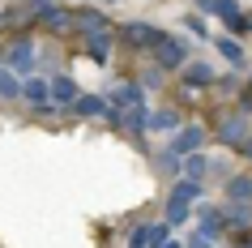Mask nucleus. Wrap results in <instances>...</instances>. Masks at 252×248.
Listing matches in <instances>:
<instances>
[{
  "instance_id": "30",
  "label": "nucleus",
  "mask_w": 252,
  "mask_h": 248,
  "mask_svg": "<svg viewBox=\"0 0 252 248\" xmlns=\"http://www.w3.org/2000/svg\"><path fill=\"white\" fill-rule=\"evenodd\" d=\"M158 248H184V244H180V240H167V244H158Z\"/></svg>"
},
{
  "instance_id": "17",
  "label": "nucleus",
  "mask_w": 252,
  "mask_h": 248,
  "mask_svg": "<svg viewBox=\"0 0 252 248\" xmlns=\"http://www.w3.org/2000/svg\"><path fill=\"white\" fill-rule=\"evenodd\" d=\"M197 222H201V235H210V240H214L218 231H226V227H222V210H214V206H205V210H201V214H197Z\"/></svg>"
},
{
  "instance_id": "25",
  "label": "nucleus",
  "mask_w": 252,
  "mask_h": 248,
  "mask_svg": "<svg viewBox=\"0 0 252 248\" xmlns=\"http://www.w3.org/2000/svg\"><path fill=\"white\" fill-rule=\"evenodd\" d=\"M146 86H162V69H158V65H154L146 77H141V90H146Z\"/></svg>"
},
{
  "instance_id": "8",
  "label": "nucleus",
  "mask_w": 252,
  "mask_h": 248,
  "mask_svg": "<svg viewBox=\"0 0 252 248\" xmlns=\"http://www.w3.org/2000/svg\"><path fill=\"white\" fill-rule=\"evenodd\" d=\"M222 227H226V231H244V227H252V201H226V206H222Z\"/></svg>"
},
{
  "instance_id": "12",
  "label": "nucleus",
  "mask_w": 252,
  "mask_h": 248,
  "mask_svg": "<svg viewBox=\"0 0 252 248\" xmlns=\"http://www.w3.org/2000/svg\"><path fill=\"white\" fill-rule=\"evenodd\" d=\"M73 116H86V120H98V116H111V103L103 94H81L73 103Z\"/></svg>"
},
{
  "instance_id": "2",
  "label": "nucleus",
  "mask_w": 252,
  "mask_h": 248,
  "mask_svg": "<svg viewBox=\"0 0 252 248\" xmlns=\"http://www.w3.org/2000/svg\"><path fill=\"white\" fill-rule=\"evenodd\" d=\"M154 65L167 73V69H184L188 65V47H184V39L180 35H167V39L154 47Z\"/></svg>"
},
{
  "instance_id": "22",
  "label": "nucleus",
  "mask_w": 252,
  "mask_h": 248,
  "mask_svg": "<svg viewBox=\"0 0 252 248\" xmlns=\"http://www.w3.org/2000/svg\"><path fill=\"white\" fill-rule=\"evenodd\" d=\"M0 94L4 99H22V81L13 77V69H0Z\"/></svg>"
},
{
  "instance_id": "13",
  "label": "nucleus",
  "mask_w": 252,
  "mask_h": 248,
  "mask_svg": "<svg viewBox=\"0 0 252 248\" xmlns=\"http://www.w3.org/2000/svg\"><path fill=\"white\" fill-rule=\"evenodd\" d=\"M86 47H90L94 65H107V56H111V35H107V30H86Z\"/></svg>"
},
{
  "instance_id": "14",
  "label": "nucleus",
  "mask_w": 252,
  "mask_h": 248,
  "mask_svg": "<svg viewBox=\"0 0 252 248\" xmlns=\"http://www.w3.org/2000/svg\"><path fill=\"white\" fill-rule=\"evenodd\" d=\"M43 26L47 30H73L77 26V13H64V9H60V4H52V9H43Z\"/></svg>"
},
{
  "instance_id": "10",
  "label": "nucleus",
  "mask_w": 252,
  "mask_h": 248,
  "mask_svg": "<svg viewBox=\"0 0 252 248\" xmlns=\"http://www.w3.org/2000/svg\"><path fill=\"white\" fill-rule=\"evenodd\" d=\"M22 99H26L30 107H39V111H43V107L52 103V81H43V77H26V81H22Z\"/></svg>"
},
{
  "instance_id": "19",
  "label": "nucleus",
  "mask_w": 252,
  "mask_h": 248,
  "mask_svg": "<svg viewBox=\"0 0 252 248\" xmlns=\"http://www.w3.org/2000/svg\"><path fill=\"white\" fill-rule=\"evenodd\" d=\"M205 171H210V158L205 154H188L184 158V180H205Z\"/></svg>"
},
{
  "instance_id": "11",
  "label": "nucleus",
  "mask_w": 252,
  "mask_h": 248,
  "mask_svg": "<svg viewBox=\"0 0 252 248\" xmlns=\"http://www.w3.org/2000/svg\"><path fill=\"white\" fill-rule=\"evenodd\" d=\"M197 9H201V13H214V17H222L226 26L244 17V9H239V0H197Z\"/></svg>"
},
{
  "instance_id": "5",
  "label": "nucleus",
  "mask_w": 252,
  "mask_h": 248,
  "mask_svg": "<svg viewBox=\"0 0 252 248\" xmlns=\"http://www.w3.org/2000/svg\"><path fill=\"white\" fill-rule=\"evenodd\" d=\"M201 145H205V129H197V124H184V129H175V137L167 142V150L180 158L188 154H201Z\"/></svg>"
},
{
  "instance_id": "32",
  "label": "nucleus",
  "mask_w": 252,
  "mask_h": 248,
  "mask_svg": "<svg viewBox=\"0 0 252 248\" xmlns=\"http://www.w3.org/2000/svg\"><path fill=\"white\" fill-rule=\"evenodd\" d=\"M103 4H111V0H103Z\"/></svg>"
},
{
  "instance_id": "21",
  "label": "nucleus",
  "mask_w": 252,
  "mask_h": 248,
  "mask_svg": "<svg viewBox=\"0 0 252 248\" xmlns=\"http://www.w3.org/2000/svg\"><path fill=\"white\" fill-rule=\"evenodd\" d=\"M154 163H158V171H162V176H184V158H180V154H171V150H162V154L154 158Z\"/></svg>"
},
{
  "instance_id": "27",
  "label": "nucleus",
  "mask_w": 252,
  "mask_h": 248,
  "mask_svg": "<svg viewBox=\"0 0 252 248\" xmlns=\"http://www.w3.org/2000/svg\"><path fill=\"white\" fill-rule=\"evenodd\" d=\"M184 26H188V30H192V35H205V22H201V17H192V13H188V17H184Z\"/></svg>"
},
{
  "instance_id": "18",
  "label": "nucleus",
  "mask_w": 252,
  "mask_h": 248,
  "mask_svg": "<svg viewBox=\"0 0 252 248\" xmlns=\"http://www.w3.org/2000/svg\"><path fill=\"white\" fill-rule=\"evenodd\" d=\"M226 201H252V176H231L226 180Z\"/></svg>"
},
{
  "instance_id": "3",
  "label": "nucleus",
  "mask_w": 252,
  "mask_h": 248,
  "mask_svg": "<svg viewBox=\"0 0 252 248\" xmlns=\"http://www.w3.org/2000/svg\"><path fill=\"white\" fill-rule=\"evenodd\" d=\"M120 35H124V43L128 47H158L167 35H162L158 26H150V22H124L120 26Z\"/></svg>"
},
{
  "instance_id": "15",
  "label": "nucleus",
  "mask_w": 252,
  "mask_h": 248,
  "mask_svg": "<svg viewBox=\"0 0 252 248\" xmlns=\"http://www.w3.org/2000/svg\"><path fill=\"white\" fill-rule=\"evenodd\" d=\"M197 197H201V180H175L171 201H167V206H192Z\"/></svg>"
},
{
  "instance_id": "26",
  "label": "nucleus",
  "mask_w": 252,
  "mask_h": 248,
  "mask_svg": "<svg viewBox=\"0 0 252 248\" xmlns=\"http://www.w3.org/2000/svg\"><path fill=\"white\" fill-rule=\"evenodd\" d=\"M226 30H231V35H248V30H252V17L244 13V17H239V22H231V26H226Z\"/></svg>"
},
{
  "instance_id": "6",
  "label": "nucleus",
  "mask_w": 252,
  "mask_h": 248,
  "mask_svg": "<svg viewBox=\"0 0 252 248\" xmlns=\"http://www.w3.org/2000/svg\"><path fill=\"white\" fill-rule=\"evenodd\" d=\"M218 142L231 145V150H239V145L248 142V116H239V111H235V116H226L222 124H218Z\"/></svg>"
},
{
  "instance_id": "1",
  "label": "nucleus",
  "mask_w": 252,
  "mask_h": 248,
  "mask_svg": "<svg viewBox=\"0 0 252 248\" xmlns=\"http://www.w3.org/2000/svg\"><path fill=\"white\" fill-rule=\"evenodd\" d=\"M4 69L22 73V81L30 77V69H34V39H30V35H22V39L9 43V52H4Z\"/></svg>"
},
{
  "instance_id": "20",
  "label": "nucleus",
  "mask_w": 252,
  "mask_h": 248,
  "mask_svg": "<svg viewBox=\"0 0 252 248\" xmlns=\"http://www.w3.org/2000/svg\"><path fill=\"white\" fill-rule=\"evenodd\" d=\"M184 81H188V86H210L214 69L210 65H184Z\"/></svg>"
},
{
  "instance_id": "24",
  "label": "nucleus",
  "mask_w": 252,
  "mask_h": 248,
  "mask_svg": "<svg viewBox=\"0 0 252 248\" xmlns=\"http://www.w3.org/2000/svg\"><path fill=\"white\" fill-rule=\"evenodd\" d=\"M188 222V206H167V227H180Z\"/></svg>"
},
{
  "instance_id": "9",
  "label": "nucleus",
  "mask_w": 252,
  "mask_h": 248,
  "mask_svg": "<svg viewBox=\"0 0 252 248\" xmlns=\"http://www.w3.org/2000/svg\"><path fill=\"white\" fill-rule=\"evenodd\" d=\"M77 99H81V86H77L73 77H64V73L52 77V103H56V107H68V111H73Z\"/></svg>"
},
{
  "instance_id": "7",
  "label": "nucleus",
  "mask_w": 252,
  "mask_h": 248,
  "mask_svg": "<svg viewBox=\"0 0 252 248\" xmlns=\"http://www.w3.org/2000/svg\"><path fill=\"white\" fill-rule=\"evenodd\" d=\"M107 103H111V111H133V107L146 103V90L137 81H128V86H116V90L107 94Z\"/></svg>"
},
{
  "instance_id": "16",
  "label": "nucleus",
  "mask_w": 252,
  "mask_h": 248,
  "mask_svg": "<svg viewBox=\"0 0 252 248\" xmlns=\"http://www.w3.org/2000/svg\"><path fill=\"white\" fill-rule=\"evenodd\" d=\"M146 129H154V133H171V129H180V116H175L171 107H158V111H150V124Z\"/></svg>"
},
{
  "instance_id": "31",
  "label": "nucleus",
  "mask_w": 252,
  "mask_h": 248,
  "mask_svg": "<svg viewBox=\"0 0 252 248\" xmlns=\"http://www.w3.org/2000/svg\"><path fill=\"white\" fill-rule=\"evenodd\" d=\"M239 248H252V235H248V244H239Z\"/></svg>"
},
{
  "instance_id": "23",
  "label": "nucleus",
  "mask_w": 252,
  "mask_h": 248,
  "mask_svg": "<svg viewBox=\"0 0 252 248\" xmlns=\"http://www.w3.org/2000/svg\"><path fill=\"white\" fill-rule=\"evenodd\" d=\"M218 52H222V56H226V60H231V65H235V69L244 65V47H239L235 39H218Z\"/></svg>"
},
{
  "instance_id": "28",
  "label": "nucleus",
  "mask_w": 252,
  "mask_h": 248,
  "mask_svg": "<svg viewBox=\"0 0 252 248\" xmlns=\"http://www.w3.org/2000/svg\"><path fill=\"white\" fill-rule=\"evenodd\" d=\"M188 248H210V235H201V231H197V235H192V244H188Z\"/></svg>"
},
{
  "instance_id": "4",
  "label": "nucleus",
  "mask_w": 252,
  "mask_h": 248,
  "mask_svg": "<svg viewBox=\"0 0 252 248\" xmlns=\"http://www.w3.org/2000/svg\"><path fill=\"white\" fill-rule=\"evenodd\" d=\"M167 240H171V227L167 222H141V227L128 231V248H158Z\"/></svg>"
},
{
  "instance_id": "29",
  "label": "nucleus",
  "mask_w": 252,
  "mask_h": 248,
  "mask_svg": "<svg viewBox=\"0 0 252 248\" xmlns=\"http://www.w3.org/2000/svg\"><path fill=\"white\" fill-rule=\"evenodd\" d=\"M239 154H248V158H252V133H248V142L239 145Z\"/></svg>"
}]
</instances>
